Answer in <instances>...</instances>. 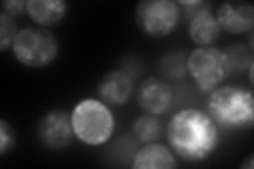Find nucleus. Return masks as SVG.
I'll return each mask as SVG.
<instances>
[{"mask_svg":"<svg viewBox=\"0 0 254 169\" xmlns=\"http://www.w3.org/2000/svg\"><path fill=\"white\" fill-rule=\"evenodd\" d=\"M166 140L173 152L187 162H202L213 156L219 145V127L206 111L182 108L171 116Z\"/></svg>","mask_w":254,"mask_h":169,"instance_id":"nucleus-1","label":"nucleus"},{"mask_svg":"<svg viewBox=\"0 0 254 169\" xmlns=\"http://www.w3.org/2000/svg\"><path fill=\"white\" fill-rule=\"evenodd\" d=\"M206 112L219 128L241 130L254 125V95L243 86L226 85L209 93Z\"/></svg>","mask_w":254,"mask_h":169,"instance_id":"nucleus-2","label":"nucleus"},{"mask_svg":"<svg viewBox=\"0 0 254 169\" xmlns=\"http://www.w3.org/2000/svg\"><path fill=\"white\" fill-rule=\"evenodd\" d=\"M74 138L88 147L108 143L116 130V117L108 105L100 99L79 101L70 113Z\"/></svg>","mask_w":254,"mask_h":169,"instance_id":"nucleus-3","label":"nucleus"},{"mask_svg":"<svg viewBox=\"0 0 254 169\" xmlns=\"http://www.w3.org/2000/svg\"><path fill=\"white\" fill-rule=\"evenodd\" d=\"M186 63L187 73L204 93L217 89L233 74L225 50L215 46L196 47L187 55Z\"/></svg>","mask_w":254,"mask_h":169,"instance_id":"nucleus-4","label":"nucleus"},{"mask_svg":"<svg viewBox=\"0 0 254 169\" xmlns=\"http://www.w3.org/2000/svg\"><path fill=\"white\" fill-rule=\"evenodd\" d=\"M11 51L20 65L32 69H42L55 61L59 56L60 46L51 31L34 26L18 31Z\"/></svg>","mask_w":254,"mask_h":169,"instance_id":"nucleus-5","label":"nucleus"},{"mask_svg":"<svg viewBox=\"0 0 254 169\" xmlns=\"http://www.w3.org/2000/svg\"><path fill=\"white\" fill-rule=\"evenodd\" d=\"M181 7L174 0H142L134 9V21L143 35L163 38L178 27Z\"/></svg>","mask_w":254,"mask_h":169,"instance_id":"nucleus-6","label":"nucleus"},{"mask_svg":"<svg viewBox=\"0 0 254 169\" xmlns=\"http://www.w3.org/2000/svg\"><path fill=\"white\" fill-rule=\"evenodd\" d=\"M179 6L188 10V34L197 47L214 46L222 31L218 25L215 13L205 1L201 0H179Z\"/></svg>","mask_w":254,"mask_h":169,"instance_id":"nucleus-7","label":"nucleus"},{"mask_svg":"<svg viewBox=\"0 0 254 169\" xmlns=\"http://www.w3.org/2000/svg\"><path fill=\"white\" fill-rule=\"evenodd\" d=\"M37 136L49 149L60 150L69 146L74 138L70 113L62 109L47 112L38 123Z\"/></svg>","mask_w":254,"mask_h":169,"instance_id":"nucleus-8","label":"nucleus"},{"mask_svg":"<svg viewBox=\"0 0 254 169\" xmlns=\"http://www.w3.org/2000/svg\"><path fill=\"white\" fill-rule=\"evenodd\" d=\"M136 99L145 113L160 116L168 112L174 101V92L165 79L158 76L145 78L139 85Z\"/></svg>","mask_w":254,"mask_h":169,"instance_id":"nucleus-9","label":"nucleus"},{"mask_svg":"<svg viewBox=\"0 0 254 169\" xmlns=\"http://www.w3.org/2000/svg\"><path fill=\"white\" fill-rule=\"evenodd\" d=\"M221 31L241 35L252 33L254 29V9L248 1L228 0L222 2L215 12Z\"/></svg>","mask_w":254,"mask_h":169,"instance_id":"nucleus-10","label":"nucleus"},{"mask_svg":"<svg viewBox=\"0 0 254 169\" xmlns=\"http://www.w3.org/2000/svg\"><path fill=\"white\" fill-rule=\"evenodd\" d=\"M99 99L109 107H121L133 94L131 77L122 70H111L103 75L97 86Z\"/></svg>","mask_w":254,"mask_h":169,"instance_id":"nucleus-11","label":"nucleus"},{"mask_svg":"<svg viewBox=\"0 0 254 169\" xmlns=\"http://www.w3.org/2000/svg\"><path fill=\"white\" fill-rule=\"evenodd\" d=\"M177 157L170 146L158 142L144 144L131 160L132 169H174L178 167Z\"/></svg>","mask_w":254,"mask_h":169,"instance_id":"nucleus-12","label":"nucleus"},{"mask_svg":"<svg viewBox=\"0 0 254 169\" xmlns=\"http://www.w3.org/2000/svg\"><path fill=\"white\" fill-rule=\"evenodd\" d=\"M64 0H28L27 15L37 27L49 28L60 23L67 14Z\"/></svg>","mask_w":254,"mask_h":169,"instance_id":"nucleus-13","label":"nucleus"},{"mask_svg":"<svg viewBox=\"0 0 254 169\" xmlns=\"http://www.w3.org/2000/svg\"><path fill=\"white\" fill-rule=\"evenodd\" d=\"M131 132L141 144L155 143L160 139L162 133V123L158 116L145 113L134 118L131 125Z\"/></svg>","mask_w":254,"mask_h":169,"instance_id":"nucleus-14","label":"nucleus"},{"mask_svg":"<svg viewBox=\"0 0 254 169\" xmlns=\"http://www.w3.org/2000/svg\"><path fill=\"white\" fill-rule=\"evenodd\" d=\"M232 73L236 72H246L253 65V50L245 45H233L225 48Z\"/></svg>","mask_w":254,"mask_h":169,"instance_id":"nucleus-15","label":"nucleus"},{"mask_svg":"<svg viewBox=\"0 0 254 169\" xmlns=\"http://www.w3.org/2000/svg\"><path fill=\"white\" fill-rule=\"evenodd\" d=\"M18 31L17 23L14 18L4 13H0V50L1 52L11 49Z\"/></svg>","mask_w":254,"mask_h":169,"instance_id":"nucleus-16","label":"nucleus"},{"mask_svg":"<svg viewBox=\"0 0 254 169\" xmlns=\"http://www.w3.org/2000/svg\"><path fill=\"white\" fill-rule=\"evenodd\" d=\"M187 56L184 54H171L162 62V69L169 77L179 78L187 73Z\"/></svg>","mask_w":254,"mask_h":169,"instance_id":"nucleus-17","label":"nucleus"},{"mask_svg":"<svg viewBox=\"0 0 254 169\" xmlns=\"http://www.w3.org/2000/svg\"><path fill=\"white\" fill-rule=\"evenodd\" d=\"M15 146V133L11 125L4 119L0 120V156L9 154Z\"/></svg>","mask_w":254,"mask_h":169,"instance_id":"nucleus-18","label":"nucleus"},{"mask_svg":"<svg viewBox=\"0 0 254 169\" xmlns=\"http://www.w3.org/2000/svg\"><path fill=\"white\" fill-rule=\"evenodd\" d=\"M1 13L14 19L27 14V1L25 0H4L1 3Z\"/></svg>","mask_w":254,"mask_h":169,"instance_id":"nucleus-19","label":"nucleus"},{"mask_svg":"<svg viewBox=\"0 0 254 169\" xmlns=\"http://www.w3.org/2000/svg\"><path fill=\"white\" fill-rule=\"evenodd\" d=\"M254 167V157L253 155H250L248 158H246L243 161V164L241 165V168L243 169H253Z\"/></svg>","mask_w":254,"mask_h":169,"instance_id":"nucleus-20","label":"nucleus"}]
</instances>
